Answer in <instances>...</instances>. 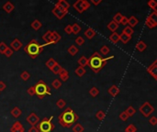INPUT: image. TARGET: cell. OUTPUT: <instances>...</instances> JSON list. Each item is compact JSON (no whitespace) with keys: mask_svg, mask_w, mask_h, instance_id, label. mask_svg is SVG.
<instances>
[{"mask_svg":"<svg viewBox=\"0 0 157 132\" xmlns=\"http://www.w3.org/2000/svg\"><path fill=\"white\" fill-rule=\"evenodd\" d=\"M61 41V36L57 31H52V44H56Z\"/></svg>","mask_w":157,"mask_h":132,"instance_id":"5bb4252c","label":"cell"},{"mask_svg":"<svg viewBox=\"0 0 157 132\" xmlns=\"http://www.w3.org/2000/svg\"><path fill=\"white\" fill-rule=\"evenodd\" d=\"M48 45H50V44L45 43L41 45V44L38 42L37 40H32L25 46L24 51L28 53V55H29L31 59H36L38 57V55H40L42 52L43 48Z\"/></svg>","mask_w":157,"mask_h":132,"instance_id":"3957f363","label":"cell"},{"mask_svg":"<svg viewBox=\"0 0 157 132\" xmlns=\"http://www.w3.org/2000/svg\"><path fill=\"white\" fill-rule=\"evenodd\" d=\"M10 131L11 132H25V129L24 126H22V128H19V129H10Z\"/></svg>","mask_w":157,"mask_h":132,"instance_id":"6f0895ef","label":"cell"},{"mask_svg":"<svg viewBox=\"0 0 157 132\" xmlns=\"http://www.w3.org/2000/svg\"><path fill=\"white\" fill-rule=\"evenodd\" d=\"M31 28L34 30H39L41 29V28L42 27V24H41V22L40 20H38V19H34L32 21V23H31Z\"/></svg>","mask_w":157,"mask_h":132,"instance_id":"44dd1931","label":"cell"},{"mask_svg":"<svg viewBox=\"0 0 157 132\" xmlns=\"http://www.w3.org/2000/svg\"><path fill=\"white\" fill-rule=\"evenodd\" d=\"M21 114H22L21 109L19 107H15L12 110H11V115H12L15 118H19L21 116Z\"/></svg>","mask_w":157,"mask_h":132,"instance_id":"ffe728a7","label":"cell"},{"mask_svg":"<svg viewBox=\"0 0 157 132\" xmlns=\"http://www.w3.org/2000/svg\"><path fill=\"white\" fill-rule=\"evenodd\" d=\"M138 23H139V20L134 16H131L130 19H128V24H129V26L131 27V28H134L135 26H137Z\"/></svg>","mask_w":157,"mask_h":132,"instance_id":"d6986e66","label":"cell"},{"mask_svg":"<svg viewBox=\"0 0 157 132\" xmlns=\"http://www.w3.org/2000/svg\"><path fill=\"white\" fill-rule=\"evenodd\" d=\"M13 53H14V51H13V50L11 49L10 47H8L7 50H6L5 52H4V55H5V56H7L8 58H9V57L12 56Z\"/></svg>","mask_w":157,"mask_h":132,"instance_id":"ee69618b","label":"cell"},{"mask_svg":"<svg viewBox=\"0 0 157 132\" xmlns=\"http://www.w3.org/2000/svg\"><path fill=\"white\" fill-rule=\"evenodd\" d=\"M28 94L30 96H35V88L34 86H30L29 89H28Z\"/></svg>","mask_w":157,"mask_h":132,"instance_id":"f5cc1de1","label":"cell"},{"mask_svg":"<svg viewBox=\"0 0 157 132\" xmlns=\"http://www.w3.org/2000/svg\"><path fill=\"white\" fill-rule=\"evenodd\" d=\"M22 42L19 40V38H14L13 40V41L10 43V47H11V49L13 50V51H15V52H18V51H19V50L22 48Z\"/></svg>","mask_w":157,"mask_h":132,"instance_id":"30bf717a","label":"cell"},{"mask_svg":"<svg viewBox=\"0 0 157 132\" xmlns=\"http://www.w3.org/2000/svg\"><path fill=\"white\" fill-rule=\"evenodd\" d=\"M136 131H137V128L135 126V125L133 124L129 125L125 129V132H136Z\"/></svg>","mask_w":157,"mask_h":132,"instance_id":"7bdbcfd3","label":"cell"},{"mask_svg":"<svg viewBox=\"0 0 157 132\" xmlns=\"http://www.w3.org/2000/svg\"><path fill=\"white\" fill-rule=\"evenodd\" d=\"M52 86L54 89H59V88L62 86V82L59 79H54L52 82Z\"/></svg>","mask_w":157,"mask_h":132,"instance_id":"f35d334b","label":"cell"},{"mask_svg":"<svg viewBox=\"0 0 157 132\" xmlns=\"http://www.w3.org/2000/svg\"><path fill=\"white\" fill-rule=\"evenodd\" d=\"M56 63H57V62H56V60H55L53 58H51V59H49V60H47L46 63H45V65L47 66V67H48L50 70H51Z\"/></svg>","mask_w":157,"mask_h":132,"instance_id":"d590c367","label":"cell"},{"mask_svg":"<svg viewBox=\"0 0 157 132\" xmlns=\"http://www.w3.org/2000/svg\"><path fill=\"white\" fill-rule=\"evenodd\" d=\"M58 1H61V0H58Z\"/></svg>","mask_w":157,"mask_h":132,"instance_id":"6125c7cd","label":"cell"},{"mask_svg":"<svg viewBox=\"0 0 157 132\" xmlns=\"http://www.w3.org/2000/svg\"><path fill=\"white\" fill-rule=\"evenodd\" d=\"M148 16L153 21H154V22H156V23H157V11H154V12L152 14H150Z\"/></svg>","mask_w":157,"mask_h":132,"instance_id":"c3c4849f","label":"cell"},{"mask_svg":"<svg viewBox=\"0 0 157 132\" xmlns=\"http://www.w3.org/2000/svg\"><path fill=\"white\" fill-rule=\"evenodd\" d=\"M83 1H84V0H77V1L75 3H74V5H73V7H74V8L77 11L78 13H83L84 12Z\"/></svg>","mask_w":157,"mask_h":132,"instance_id":"8fae6325","label":"cell"},{"mask_svg":"<svg viewBox=\"0 0 157 132\" xmlns=\"http://www.w3.org/2000/svg\"><path fill=\"white\" fill-rule=\"evenodd\" d=\"M34 88H35V95L38 96L39 99H43L46 96L52 95L51 88H50L45 84V82L42 81V80L39 81L34 85Z\"/></svg>","mask_w":157,"mask_h":132,"instance_id":"277c9868","label":"cell"},{"mask_svg":"<svg viewBox=\"0 0 157 132\" xmlns=\"http://www.w3.org/2000/svg\"><path fill=\"white\" fill-rule=\"evenodd\" d=\"M111 59H114V56L103 58L101 54L98 53V52H95L92 56L88 59L87 65L89 66V68H90L94 73L98 74V72L101 71L102 68L107 64V63Z\"/></svg>","mask_w":157,"mask_h":132,"instance_id":"6da1fadb","label":"cell"},{"mask_svg":"<svg viewBox=\"0 0 157 132\" xmlns=\"http://www.w3.org/2000/svg\"><path fill=\"white\" fill-rule=\"evenodd\" d=\"M14 8H15V6H14L12 3H11V2H9V1H8L7 3H5V5L3 6V9H4L8 14L12 12V11L14 10Z\"/></svg>","mask_w":157,"mask_h":132,"instance_id":"7c38bea8","label":"cell"},{"mask_svg":"<svg viewBox=\"0 0 157 132\" xmlns=\"http://www.w3.org/2000/svg\"><path fill=\"white\" fill-rule=\"evenodd\" d=\"M64 31H65L66 34H68V35L72 34V26L71 25H67L64 28Z\"/></svg>","mask_w":157,"mask_h":132,"instance_id":"11a10c76","label":"cell"},{"mask_svg":"<svg viewBox=\"0 0 157 132\" xmlns=\"http://www.w3.org/2000/svg\"><path fill=\"white\" fill-rule=\"evenodd\" d=\"M78 118H79L78 115L74 112V110L71 107H67L64 112H62V114L59 115L58 121L62 126L69 129L72 125H74L76 122Z\"/></svg>","mask_w":157,"mask_h":132,"instance_id":"7a4b0ae2","label":"cell"},{"mask_svg":"<svg viewBox=\"0 0 157 132\" xmlns=\"http://www.w3.org/2000/svg\"><path fill=\"white\" fill-rule=\"evenodd\" d=\"M75 43L77 44L78 46H82V45H84L85 44V40H84V38L83 37H77L76 38H75Z\"/></svg>","mask_w":157,"mask_h":132,"instance_id":"bcb514c9","label":"cell"},{"mask_svg":"<svg viewBox=\"0 0 157 132\" xmlns=\"http://www.w3.org/2000/svg\"><path fill=\"white\" fill-rule=\"evenodd\" d=\"M29 132H40L36 126H31L29 129Z\"/></svg>","mask_w":157,"mask_h":132,"instance_id":"680465c9","label":"cell"},{"mask_svg":"<svg viewBox=\"0 0 157 132\" xmlns=\"http://www.w3.org/2000/svg\"><path fill=\"white\" fill-rule=\"evenodd\" d=\"M108 92H109V94L111 96L115 97V96H117L120 94V89L118 88L117 85H112V86H110L109 88V91Z\"/></svg>","mask_w":157,"mask_h":132,"instance_id":"4fadbf2b","label":"cell"},{"mask_svg":"<svg viewBox=\"0 0 157 132\" xmlns=\"http://www.w3.org/2000/svg\"><path fill=\"white\" fill-rule=\"evenodd\" d=\"M42 40L45 41V43H48L51 45V41H52V31L49 30L46 33H44L43 36H42Z\"/></svg>","mask_w":157,"mask_h":132,"instance_id":"e0dca14e","label":"cell"},{"mask_svg":"<svg viewBox=\"0 0 157 132\" xmlns=\"http://www.w3.org/2000/svg\"><path fill=\"white\" fill-rule=\"evenodd\" d=\"M149 123L152 125V126H155L157 124V118L156 117H152V118H150L149 119Z\"/></svg>","mask_w":157,"mask_h":132,"instance_id":"db71d44e","label":"cell"},{"mask_svg":"<svg viewBox=\"0 0 157 132\" xmlns=\"http://www.w3.org/2000/svg\"><path fill=\"white\" fill-rule=\"evenodd\" d=\"M120 24L126 26V25L128 24V18H126V16H123V18H122V19H121V21H120Z\"/></svg>","mask_w":157,"mask_h":132,"instance_id":"91938a15","label":"cell"},{"mask_svg":"<svg viewBox=\"0 0 157 132\" xmlns=\"http://www.w3.org/2000/svg\"><path fill=\"white\" fill-rule=\"evenodd\" d=\"M39 121H40V118H39L37 116V114L34 113V112L30 113L27 118V122L29 123L30 125H31V126L37 125L39 123Z\"/></svg>","mask_w":157,"mask_h":132,"instance_id":"ba28073f","label":"cell"},{"mask_svg":"<svg viewBox=\"0 0 157 132\" xmlns=\"http://www.w3.org/2000/svg\"><path fill=\"white\" fill-rule=\"evenodd\" d=\"M63 69H64V68L62 67V66H61L59 63H56V64L53 66V67L51 69V71H52V73L54 74H59Z\"/></svg>","mask_w":157,"mask_h":132,"instance_id":"4316f807","label":"cell"},{"mask_svg":"<svg viewBox=\"0 0 157 132\" xmlns=\"http://www.w3.org/2000/svg\"><path fill=\"white\" fill-rule=\"evenodd\" d=\"M145 25H146L147 28H149V29H154V28H155L157 26V23L154 21H153L148 16V18L146 19V20H145Z\"/></svg>","mask_w":157,"mask_h":132,"instance_id":"83f0119b","label":"cell"},{"mask_svg":"<svg viewBox=\"0 0 157 132\" xmlns=\"http://www.w3.org/2000/svg\"><path fill=\"white\" fill-rule=\"evenodd\" d=\"M7 48H8V45L4 41L0 42V53L4 54V52H5L6 50H7Z\"/></svg>","mask_w":157,"mask_h":132,"instance_id":"7dc6e473","label":"cell"},{"mask_svg":"<svg viewBox=\"0 0 157 132\" xmlns=\"http://www.w3.org/2000/svg\"><path fill=\"white\" fill-rule=\"evenodd\" d=\"M133 32H134L133 29L130 26H126L124 29H123V31H122L123 34H125L127 36H130V37H131V35L133 34Z\"/></svg>","mask_w":157,"mask_h":132,"instance_id":"f1b7e54d","label":"cell"},{"mask_svg":"<svg viewBox=\"0 0 157 132\" xmlns=\"http://www.w3.org/2000/svg\"><path fill=\"white\" fill-rule=\"evenodd\" d=\"M128 118H129V117H128V115L126 114L125 111H124V112H121V113L120 114V120L126 121V120H128Z\"/></svg>","mask_w":157,"mask_h":132,"instance_id":"816d5d0a","label":"cell"},{"mask_svg":"<svg viewBox=\"0 0 157 132\" xmlns=\"http://www.w3.org/2000/svg\"><path fill=\"white\" fill-rule=\"evenodd\" d=\"M89 8H90V3L86 0H84L83 1V9H84V12H85L86 10H87Z\"/></svg>","mask_w":157,"mask_h":132,"instance_id":"f907efd6","label":"cell"},{"mask_svg":"<svg viewBox=\"0 0 157 132\" xmlns=\"http://www.w3.org/2000/svg\"><path fill=\"white\" fill-rule=\"evenodd\" d=\"M59 75H60V79L62 81H64V82H66L67 80L69 79V74H68V72H67L65 69L62 70V72L59 74Z\"/></svg>","mask_w":157,"mask_h":132,"instance_id":"7402d4cb","label":"cell"},{"mask_svg":"<svg viewBox=\"0 0 157 132\" xmlns=\"http://www.w3.org/2000/svg\"><path fill=\"white\" fill-rule=\"evenodd\" d=\"M20 78L26 82V81H28L30 78V74H29V72L24 71V72H22V73L20 74Z\"/></svg>","mask_w":157,"mask_h":132,"instance_id":"74e56055","label":"cell"},{"mask_svg":"<svg viewBox=\"0 0 157 132\" xmlns=\"http://www.w3.org/2000/svg\"><path fill=\"white\" fill-rule=\"evenodd\" d=\"M105 117H106V115H105V113L102 111V110H98V111L97 112V114H96V118L99 121H102L105 118Z\"/></svg>","mask_w":157,"mask_h":132,"instance_id":"b9f144b4","label":"cell"},{"mask_svg":"<svg viewBox=\"0 0 157 132\" xmlns=\"http://www.w3.org/2000/svg\"><path fill=\"white\" fill-rule=\"evenodd\" d=\"M131 40V37L127 36V35H125V34H123V33H121V34L120 35V41H121L122 43H124V44L128 43Z\"/></svg>","mask_w":157,"mask_h":132,"instance_id":"836d02e7","label":"cell"},{"mask_svg":"<svg viewBox=\"0 0 157 132\" xmlns=\"http://www.w3.org/2000/svg\"><path fill=\"white\" fill-rule=\"evenodd\" d=\"M125 112H126V114L128 115V117L130 118V117H132V116H134V114L136 113V109L134 108L132 106H130V107H129L125 110Z\"/></svg>","mask_w":157,"mask_h":132,"instance_id":"4dcf8cb0","label":"cell"},{"mask_svg":"<svg viewBox=\"0 0 157 132\" xmlns=\"http://www.w3.org/2000/svg\"><path fill=\"white\" fill-rule=\"evenodd\" d=\"M139 110H140V113H141L143 117L150 118V116L154 112V107L149 102H145L140 107Z\"/></svg>","mask_w":157,"mask_h":132,"instance_id":"8992f818","label":"cell"},{"mask_svg":"<svg viewBox=\"0 0 157 132\" xmlns=\"http://www.w3.org/2000/svg\"><path fill=\"white\" fill-rule=\"evenodd\" d=\"M89 95H90L92 97H96L99 95V90L98 88H97L96 86H93L90 90H89Z\"/></svg>","mask_w":157,"mask_h":132,"instance_id":"d6a6232c","label":"cell"},{"mask_svg":"<svg viewBox=\"0 0 157 132\" xmlns=\"http://www.w3.org/2000/svg\"><path fill=\"white\" fill-rule=\"evenodd\" d=\"M91 2H92L95 6H98L100 3L102 2V0H91Z\"/></svg>","mask_w":157,"mask_h":132,"instance_id":"94428289","label":"cell"},{"mask_svg":"<svg viewBox=\"0 0 157 132\" xmlns=\"http://www.w3.org/2000/svg\"><path fill=\"white\" fill-rule=\"evenodd\" d=\"M72 26V33H74V34H78L80 31H81V27L78 25L77 23H75V24H73V25H71Z\"/></svg>","mask_w":157,"mask_h":132,"instance_id":"1f68e13d","label":"cell"},{"mask_svg":"<svg viewBox=\"0 0 157 132\" xmlns=\"http://www.w3.org/2000/svg\"><path fill=\"white\" fill-rule=\"evenodd\" d=\"M148 7L150 8H152L154 11H156V7H157V2L156 0H150V1L147 3Z\"/></svg>","mask_w":157,"mask_h":132,"instance_id":"60d3db41","label":"cell"},{"mask_svg":"<svg viewBox=\"0 0 157 132\" xmlns=\"http://www.w3.org/2000/svg\"><path fill=\"white\" fill-rule=\"evenodd\" d=\"M52 13H53L57 19H64V16L67 15V13H68V10H65V9H64V8L58 7L57 5H55L53 9L52 10Z\"/></svg>","mask_w":157,"mask_h":132,"instance_id":"52a82bcc","label":"cell"},{"mask_svg":"<svg viewBox=\"0 0 157 132\" xmlns=\"http://www.w3.org/2000/svg\"><path fill=\"white\" fill-rule=\"evenodd\" d=\"M87 63H88V59L85 56H82L79 58V60H78V64H79L80 66H82V67H85V66H87Z\"/></svg>","mask_w":157,"mask_h":132,"instance_id":"f546056e","label":"cell"},{"mask_svg":"<svg viewBox=\"0 0 157 132\" xmlns=\"http://www.w3.org/2000/svg\"><path fill=\"white\" fill-rule=\"evenodd\" d=\"M6 88H7V85L3 81H0V92H3Z\"/></svg>","mask_w":157,"mask_h":132,"instance_id":"9f6ffc18","label":"cell"},{"mask_svg":"<svg viewBox=\"0 0 157 132\" xmlns=\"http://www.w3.org/2000/svg\"><path fill=\"white\" fill-rule=\"evenodd\" d=\"M147 72L148 74H150V75L153 76V78L154 80H157V60H154V62L149 66L147 68Z\"/></svg>","mask_w":157,"mask_h":132,"instance_id":"9c48e42d","label":"cell"},{"mask_svg":"<svg viewBox=\"0 0 157 132\" xmlns=\"http://www.w3.org/2000/svg\"><path fill=\"white\" fill-rule=\"evenodd\" d=\"M110 52V49L109 46L107 45H104L102 46L101 48H100V54L101 55H104V56H106V55H108Z\"/></svg>","mask_w":157,"mask_h":132,"instance_id":"e575fe53","label":"cell"},{"mask_svg":"<svg viewBox=\"0 0 157 132\" xmlns=\"http://www.w3.org/2000/svg\"><path fill=\"white\" fill-rule=\"evenodd\" d=\"M109 41L112 42V43H117L120 41V34H118V33L115 31V32H112V34L109 36Z\"/></svg>","mask_w":157,"mask_h":132,"instance_id":"603a6c76","label":"cell"},{"mask_svg":"<svg viewBox=\"0 0 157 132\" xmlns=\"http://www.w3.org/2000/svg\"><path fill=\"white\" fill-rule=\"evenodd\" d=\"M118 28H119V24H117L115 21L112 20L111 22H109V23L108 24V29L111 31V32H115Z\"/></svg>","mask_w":157,"mask_h":132,"instance_id":"484cf974","label":"cell"},{"mask_svg":"<svg viewBox=\"0 0 157 132\" xmlns=\"http://www.w3.org/2000/svg\"><path fill=\"white\" fill-rule=\"evenodd\" d=\"M84 130H85L84 126L79 123L75 124L74 126H73V131L74 132H84Z\"/></svg>","mask_w":157,"mask_h":132,"instance_id":"8d00e7d4","label":"cell"},{"mask_svg":"<svg viewBox=\"0 0 157 132\" xmlns=\"http://www.w3.org/2000/svg\"><path fill=\"white\" fill-rule=\"evenodd\" d=\"M55 5H57L58 7L64 8L65 10H69V8H70V5L66 0H61V1H58V3H56Z\"/></svg>","mask_w":157,"mask_h":132,"instance_id":"ac0fdd59","label":"cell"},{"mask_svg":"<svg viewBox=\"0 0 157 132\" xmlns=\"http://www.w3.org/2000/svg\"><path fill=\"white\" fill-rule=\"evenodd\" d=\"M97 32L95 31L93 29H91V28H89V29H87L86 31H85V36L88 38V40H91V38H93L95 36H96Z\"/></svg>","mask_w":157,"mask_h":132,"instance_id":"9a60e30c","label":"cell"},{"mask_svg":"<svg viewBox=\"0 0 157 132\" xmlns=\"http://www.w3.org/2000/svg\"><path fill=\"white\" fill-rule=\"evenodd\" d=\"M67 52H68V53L70 55H72V56H75V55H76L78 53V52H79V50H78V48L75 46V45H72L68 48V50H67Z\"/></svg>","mask_w":157,"mask_h":132,"instance_id":"d4e9b609","label":"cell"},{"mask_svg":"<svg viewBox=\"0 0 157 132\" xmlns=\"http://www.w3.org/2000/svg\"><path fill=\"white\" fill-rule=\"evenodd\" d=\"M75 74L78 76V77H82L85 75V74L86 73V71L85 69V67H82V66H79V67H77L75 71Z\"/></svg>","mask_w":157,"mask_h":132,"instance_id":"cb8c5ba5","label":"cell"},{"mask_svg":"<svg viewBox=\"0 0 157 132\" xmlns=\"http://www.w3.org/2000/svg\"><path fill=\"white\" fill-rule=\"evenodd\" d=\"M23 126V125L21 124V122H19V121H16V122L12 125V126H11V129H19V128H22Z\"/></svg>","mask_w":157,"mask_h":132,"instance_id":"681fc988","label":"cell"},{"mask_svg":"<svg viewBox=\"0 0 157 132\" xmlns=\"http://www.w3.org/2000/svg\"><path fill=\"white\" fill-rule=\"evenodd\" d=\"M56 106L62 109V108H64L66 106V102L64 100V99H59V100L56 102Z\"/></svg>","mask_w":157,"mask_h":132,"instance_id":"f6af8a7d","label":"cell"},{"mask_svg":"<svg viewBox=\"0 0 157 132\" xmlns=\"http://www.w3.org/2000/svg\"><path fill=\"white\" fill-rule=\"evenodd\" d=\"M123 18V15L121 13H117L115 16H114V18H113V21H115L117 24H120V21Z\"/></svg>","mask_w":157,"mask_h":132,"instance_id":"ab89813d","label":"cell"},{"mask_svg":"<svg viewBox=\"0 0 157 132\" xmlns=\"http://www.w3.org/2000/svg\"><path fill=\"white\" fill-rule=\"evenodd\" d=\"M53 118V117L43 118L41 122L36 126L39 131L40 132H52L55 129L54 125L52 123Z\"/></svg>","mask_w":157,"mask_h":132,"instance_id":"5b68a950","label":"cell"},{"mask_svg":"<svg viewBox=\"0 0 157 132\" xmlns=\"http://www.w3.org/2000/svg\"><path fill=\"white\" fill-rule=\"evenodd\" d=\"M146 48H147L146 43H145L144 41H138V42H137V44H136V49L138 50V51H139L140 52H144L145 50H146Z\"/></svg>","mask_w":157,"mask_h":132,"instance_id":"2e32d148","label":"cell"}]
</instances>
